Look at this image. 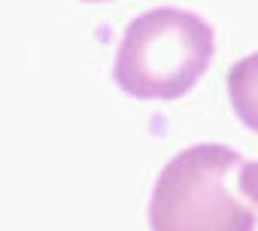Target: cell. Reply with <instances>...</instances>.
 Returning a JSON list of instances; mask_svg holds the SVG:
<instances>
[{
    "label": "cell",
    "instance_id": "1",
    "mask_svg": "<svg viewBox=\"0 0 258 231\" xmlns=\"http://www.w3.org/2000/svg\"><path fill=\"white\" fill-rule=\"evenodd\" d=\"M216 52L213 28L185 10L161 7L127 25L115 52V85L143 100H173L198 85Z\"/></svg>",
    "mask_w": 258,
    "mask_h": 231
},
{
    "label": "cell",
    "instance_id": "2",
    "mask_svg": "<svg viewBox=\"0 0 258 231\" xmlns=\"http://www.w3.org/2000/svg\"><path fill=\"white\" fill-rule=\"evenodd\" d=\"M243 155L222 143H198L158 174L149 225L152 231H255V210L234 192Z\"/></svg>",
    "mask_w": 258,
    "mask_h": 231
},
{
    "label": "cell",
    "instance_id": "3",
    "mask_svg": "<svg viewBox=\"0 0 258 231\" xmlns=\"http://www.w3.org/2000/svg\"><path fill=\"white\" fill-rule=\"evenodd\" d=\"M228 94L237 119L258 134V52L240 58L228 73Z\"/></svg>",
    "mask_w": 258,
    "mask_h": 231
},
{
    "label": "cell",
    "instance_id": "4",
    "mask_svg": "<svg viewBox=\"0 0 258 231\" xmlns=\"http://www.w3.org/2000/svg\"><path fill=\"white\" fill-rule=\"evenodd\" d=\"M240 189H243V195L249 201L258 204V161L243 164V170H240Z\"/></svg>",
    "mask_w": 258,
    "mask_h": 231
},
{
    "label": "cell",
    "instance_id": "5",
    "mask_svg": "<svg viewBox=\"0 0 258 231\" xmlns=\"http://www.w3.org/2000/svg\"><path fill=\"white\" fill-rule=\"evenodd\" d=\"M94 4H97V0H94Z\"/></svg>",
    "mask_w": 258,
    "mask_h": 231
}]
</instances>
